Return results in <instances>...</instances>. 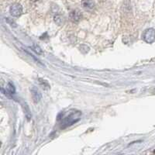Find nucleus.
Wrapping results in <instances>:
<instances>
[{
	"mask_svg": "<svg viewBox=\"0 0 155 155\" xmlns=\"http://www.w3.org/2000/svg\"><path fill=\"white\" fill-rule=\"evenodd\" d=\"M9 91H10V92L11 93H12V92H14V88H13V85H12L10 84V83H9Z\"/></svg>",
	"mask_w": 155,
	"mask_h": 155,
	"instance_id": "obj_5",
	"label": "nucleus"
},
{
	"mask_svg": "<svg viewBox=\"0 0 155 155\" xmlns=\"http://www.w3.org/2000/svg\"><path fill=\"white\" fill-rule=\"evenodd\" d=\"M82 6L86 9H92L95 6L93 0H82Z\"/></svg>",
	"mask_w": 155,
	"mask_h": 155,
	"instance_id": "obj_4",
	"label": "nucleus"
},
{
	"mask_svg": "<svg viewBox=\"0 0 155 155\" xmlns=\"http://www.w3.org/2000/svg\"><path fill=\"white\" fill-rule=\"evenodd\" d=\"M69 16H70V19L71 21L77 23V22H78L81 19V16H81V13L80 12L79 10L74 9V10L71 11Z\"/></svg>",
	"mask_w": 155,
	"mask_h": 155,
	"instance_id": "obj_3",
	"label": "nucleus"
},
{
	"mask_svg": "<svg viewBox=\"0 0 155 155\" xmlns=\"http://www.w3.org/2000/svg\"><path fill=\"white\" fill-rule=\"evenodd\" d=\"M143 38L148 43L153 42L155 40V30L153 29H149L145 31L143 34Z\"/></svg>",
	"mask_w": 155,
	"mask_h": 155,
	"instance_id": "obj_2",
	"label": "nucleus"
},
{
	"mask_svg": "<svg viewBox=\"0 0 155 155\" xmlns=\"http://www.w3.org/2000/svg\"><path fill=\"white\" fill-rule=\"evenodd\" d=\"M10 14L13 16H19L23 13V7L19 3L12 4L9 9Z\"/></svg>",
	"mask_w": 155,
	"mask_h": 155,
	"instance_id": "obj_1",
	"label": "nucleus"
}]
</instances>
